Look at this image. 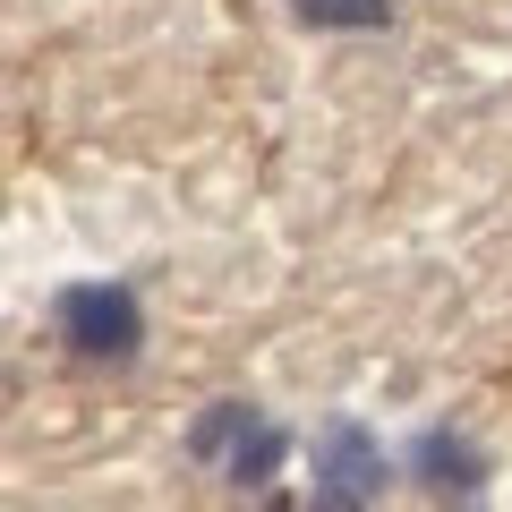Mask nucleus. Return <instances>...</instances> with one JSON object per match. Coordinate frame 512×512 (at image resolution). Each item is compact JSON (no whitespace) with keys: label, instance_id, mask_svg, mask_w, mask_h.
<instances>
[{"label":"nucleus","instance_id":"1","mask_svg":"<svg viewBox=\"0 0 512 512\" xmlns=\"http://www.w3.org/2000/svg\"><path fill=\"white\" fill-rule=\"evenodd\" d=\"M52 325L77 359H103V367L137 359V342H146V308H137L128 282H77V291H60Z\"/></svg>","mask_w":512,"mask_h":512},{"label":"nucleus","instance_id":"2","mask_svg":"<svg viewBox=\"0 0 512 512\" xmlns=\"http://www.w3.org/2000/svg\"><path fill=\"white\" fill-rule=\"evenodd\" d=\"M188 453L214 461L231 487H265V478L282 470V453H291V436H282L265 410H248V402H214L197 419V436H188Z\"/></svg>","mask_w":512,"mask_h":512},{"label":"nucleus","instance_id":"3","mask_svg":"<svg viewBox=\"0 0 512 512\" xmlns=\"http://www.w3.org/2000/svg\"><path fill=\"white\" fill-rule=\"evenodd\" d=\"M316 487H333V495H376L384 487V453L359 436V427H325V444H316Z\"/></svg>","mask_w":512,"mask_h":512},{"label":"nucleus","instance_id":"4","mask_svg":"<svg viewBox=\"0 0 512 512\" xmlns=\"http://www.w3.org/2000/svg\"><path fill=\"white\" fill-rule=\"evenodd\" d=\"M419 470L436 478V487H453V495H470V487H478V478H470V453H461L453 436H427V444H419Z\"/></svg>","mask_w":512,"mask_h":512},{"label":"nucleus","instance_id":"5","mask_svg":"<svg viewBox=\"0 0 512 512\" xmlns=\"http://www.w3.org/2000/svg\"><path fill=\"white\" fill-rule=\"evenodd\" d=\"M299 26H384V0H291Z\"/></svg>","mask_w":512,"mask_h":512},{"label":"nucleus","instance_id":"6","mask_svg":"<svg viewBox=\"0 0 512 512\" xmlns=\"http://www.w3.org/2000/svg\"><path fill=\"white\" fill-rule=\"evenodd\" d=\"M308 512H359V495H333V487H316V504Z\"/></svg>","mask_w":512,"mask_h":512}]
</instances>
